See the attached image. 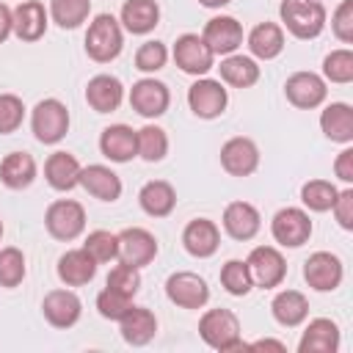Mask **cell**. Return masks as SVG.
Masks as SVG:
<instances>
[{
    "label": "cell",
    "instance_id": "cell-1",
    "mask_svg": "<svg viewBox=\"0 0 353 353\" xmlns=\"http://www.w3.org/2000/svg\"><path fill=\"white\" fill-rule=\"evenodd\" d=\"M281 28L295 39H317L325 28V6L320 0H281L279 3Z\"/></svg>",
    "mask_w": 353,
    "mask_h": 353
},
{
    "label": "cell",
    "instance_id": "cell-2",
    "mask_svg": "<svg viewBox=\"0 0 353 353\" xmlns=\"http://www.w3.org/2000/svg\"><path fill=\"white\" fill-rule=\"evenodd\" d=\"M124 47V28L113 14H97L85 30V52L97 63H110Z\"/></svg>",
    "mask_w": 353,
    "mask_h": 353
},
{
    "label": "cell",
    "instance_id": "cell-3",
    "mask_svg": "<svg viewBox=\"0 0 353 353\" xmlns=\"http://www.w3.org/2000/svg\"><path fill=\"white\" fill-rule=\"evenodd\" d=\"M199 336L204 339V345H210L212 350L229 353V350H240L243 347V336H240V320L232 309H207L199 320Z\"/></svg>",
    "mask_w": 353,
    "mask_h": 353
},
{
    "label": "cell",
    "instance_id": "cell-4",
    "mask_svg": "<svg viewBox=\"0 0 353 353\" xmlns=\"http://www.w3.org/2000/svg\"><path fill=\"white\" fill-rule=\"evenodd\" d=\"M30 130L33 138L44 146H55L66 138L69 132V110L61 99L47 97L41 102H36V108L30 110Z\"/></svg>",
    "mask_w": 353,
    "mask_h": 353
},
{
    "label": "cell",
    "instance_id": "cell-5",
    "mask_svg": "<svg viewBox=\"0 0 353 353\" xmlns=\"http://www.w3.org/2000/svg\"><path fill=\"white\" fill-rule=\"evenodd\" d=\"M44 226H47L50 237H55L61 243H72L85 232V210L74 199H58L47 207Z\"/></svg>",
    "mask_w": 353,
    "mask_h": 353
},
{
    "label": "cell",
    "instance_id": "cell-6",
    "mask_svg": "<svg viewBox=\"0 0 353 353\" xmlns=\"http://www.w3.org/2000/svg\"><path fill=\"white\" fill-rule=\"evenodd\" d=\"M312 232L314 226L303 207H281L270 221V234L284 248H301L303 243H309Z\"/></svg>",
    "mask_w": 353,
    "mask_h": 353
},
{
    "label": "cell",
    "instance_id": "cell-7",
    "mask_svg": "<svg viewBox=\"0 0 353 353\" xmlns=\"http://www.w3.org/2000/svg\"><path fill=\"white\" fill-rule=\"evenodd\" d=\"M171 58L185 74H193V77H204L215 66V55L199 33H182L174 41Z\"/></svg>",
    "mask_w": 353,
    "mask_h": 353
},
{
    "label": "cell",
    "instance_id": "cell-8",
    "mask_svg": "<svg viewBox=\"0 0 353 353\" xmlns=\"http://www.w3.org/2000/svg\"><path fill=\"white\" fill-rule=\"evenodd\" d=\"M284 97L298 110H314L328 97V83L317 72H292L284 80Z\"/></svg>",
    "mask_w": 353,
    "mask_h": 353
},
{
    "label": "cell",
    "instance_id": "cell-9",
    "mask_svg": "<svg viewBox=\"0 0 353 353\" xmlns=\"http://www.w3.org/2000/svg\"><path fill=\"white\" fill-rule=\"evenodd\" d=\"M165 298L179 309H201L210 301V287L199 273L176 270L165 279Z\"/></svg>",
    "mask_w": 353,
    "mask_h": 353
},
{
    "label": "cell",
    "instance_id": "cell-10",
    "mask_svg": "<svg viewBox=\"0 0 353 353\" xmlns=\"http://www.w3.org/2000/svg\"><path fill=\"white\" fill-rule=\"evenodd\" d=\"M157 256V237L143 226H127L119 232V254L116 259L132 268H146Z\"/></svg>",
    "mask_w": 353,
    "mask_h": 353
},
{
    "label": "cell",
    "instance_id": "cell-11",
    "mask_svg": "<svg viewBox=\"0 0 353 353\" xmlns=\"http://www.w3.org/2000/svg\"><path fill=\"white\" fill-rule=\"evenodd\" d=\"M245 262H248L254 287L273 290L287 276V259H284V254L276 245H256V248H251V254H248Z\"/></svg>",
    "mask_w": 353,
    "mask_h": 353
},
{
    "label": "cell",
    "instance_id": "cell-12",
    "mask_svg": "<svg viewBox=\"0 0 353 353\" xmlns=\"http://www.w3.org/2000/svg\"><path fill=\"white\" fill-rule=\"evenodd\" d=\"M188 105L193 110V116L199 119H218L226 105H229V91L221 80L212 77H199L190 88H188Z\"/></svg>",
    "mask_w": 353,
    "mask_h": 353
},
{
    "label": "cell",
    "instance_id": "cell-13",
    "mask_svg": "<svg viewBox=\"0 0 353 353\" xmlns=\"http://www.w3.org/2000/svg\"><path fill=\"white\" fill-rule=\"evenodd\" d=\"M342 279H345L342 259L331 251H314L303 262V281L314 292H334L342 284Z\"/></svg>",
    "mask_w": 353,
    "mask_h": 353
},
{
    "label": "cell",
    "instance_id": "cell-14",
    "mask_svg": "<svg viewBox=\"0 0 353 353\" xmlns=\"http://www.w3.org/2000/svg\"><path fill=\"white\" fill-rule=\"evenodd\" d=\"M171 105V91L163 80L141 77L130 88V108L143 119H160Z\"/></svg>",
    "mask_w": 353,
    "mask_h": 353
},
{
    "label": "cell",
    "instance_id": "cell-15",
    "mask_svg": "<svg viewBox=\"0 0 353 353\" xmlns=\"http://www.w3.org/2000/svg\"><path fill=\"white\" fill-rule=\"evenodd\" d=\"M221 165L229 176H251L259 168V146L245 135H234L221 146Z\"/></svg>",
    "mask_w": 353,
    "mask_h": 353
},
{
    "label": "cell",
    "instance_id": "cell-16",
    "mask_svg": "<svg viewBox=\"0 0 353 353\" xmlns=\"http://www.w3.org/2000/svg\"><path fill=\"white\" fill-rule=\"evenodd\" d=\"M201 39L212 50V55H232L243 44V25L234 17L221 14V17L207 19V25L201 30Z\"/></svg>",
    "mask_w": 353,
    "mask_h": 353
},
{
    "label": "cell",
    "instance_id": "cell-17",
    "mask_svg": "<svg viewBox=\"0 0 353 353\" xmlns=\"http://www.w3.org/2000/svg\"><path fill=\"white\" fill-rule=\"evenodd\" d=\"M221 223H223V232H226L232 240L245 243V240H254V237L259 234V229H262V215H259V210H256L254 204H248V201H229V204L223 207Z\"/></svg>",
    "mask_w": 353,
    "mask_h": 353
},
{
    "label": "cell",
    "instance_id": "cell-18",
    "mask_svg": "<svg viewBox=\"0 0 353 353\" xmlns=\"http://www.w3.org/2000/svg\"><path fill=\"white\" fill-rule=\"evenodd\" d=\"M41 314L52 328H72L83 314V303L74 290H50L41 301Z\"/></svg>",
    "mask_w": 353,
    "mask_h": 353
},
{
    "label": "cell",
    "instance_id": "cell-19",
    "mask_svg": "<svg viewBox=\"0 0 353 353\" xmlns=\"http://www.w3.org/2000/svg\"><path fill=\"white\" fill-rule=\"evenodd\" d=\"M182 245L196 259H210L221 248V229L210 218H193L182 229Z\"/></svg>",
    "mask_w": 353,
    "mask_h": 353
},
{
    "label": "cell",
    "instance_id": "cell-20",
    "mask_svg": "<svg viewBox=\"0 0 353 353\" xmlns=\"http://www.w3.org/2000/svg\"><path fill=\"white\" fill-rule=\"evenodd\" d=\"M99 152L110 163H130L138 157V130L130 124H110L99 132Z\"/></svg>",
    "mask_w": 353,
    "mask_h": 353
},
{
    "label": "cell",
    "instance_id": "cell-21",
    "mask_svg": "<svg viewBox=\"0 0 353 353\" xmlns=\"http://www.w3.org/2000/svg\"><path fill=\"white\" fill-rule=\"evenodd\" d=\"M339 339V325L331 317H314L301 334L298 353H336Z\"/></svg>",
    "mask_w": 353,
    "mask_h": 353
},
{
    "label": "cell",
    "instance_id": "cell-22",
    "mask_svg": "<svg viewBox=\"0 0 353 353\" xmlns=\"http://www.w3.org/2000/svg\"><path fill=\"white\" fill-rule=\"evenodd\" d=\"M50 11L39 0H22L14 8V36L19 41H39L47 33Z\"/></svg>",
    "mask_w": 353,
    "mask_h": 353
},
{
    "label": "cell",
    "instance_id": "cell-23",
    "mask_svg": "<svg viewBox=\"0 0 353 353\" xmlns=\"http://www.w3.org/2000/svg\"><path fill=\"white\" fill-rule=\"evenodd\" d=\"M80 188L85 193H91L99 201H116L121 196V179L113 168L102 165V163H91L80 168Z\"/></svg>",
    "mask_w": 353,
    "mask_h": 353
},
{
    "label": "cell",
    "instance_id": "cell-24",
    "mask_svg": "<svg viewBox=\"0 0 353 353\" xmlns=\"http://www.w3.org/2000/svg\"><path fill=\"white\" fill-rule=\"evenodd\" d=\"M119 331H121V339L132 347H143L154 339L157 334V317L152 309L146 306H130V312L119 320Z\"/></svg>",
    "mask_w": 353,
    "mask_h": 353
},
{
    "label": "cell",
    "instance_id": "cell-25",
    "mask_svg": "<svg viewBox=\"0 0 353 353\" xmlns=\"http://www.w3.org/2000/svg\"><path fill=\"white\" fill-rule=\"evenodd\" d=\"M121 99H124V85L113 74H94L88 80V85H85V102L97 113H113V110H119Z\"/></svg>",
    "mask_w": 353,
    "mask_h": 353
},
{
    "label": "cell",
    "instance_id": "cell-26",
    "mask_svg": "<svg viewBox=\"0 0 353 353\" xmlns=\"http://www.w3.org/2000/svg\"><path fill=\"white\" fill-rule=\"evenodd\" d=\"M80 168L83 165L77 163V157L72 152H61L58 149L44 160V179H47V185L52 190L66 193V190L80 185Z\"/></svg>",
    "mask_w": 353,
    "mask_h": 353
},
{
    "label": "cell",
    "instance_id": "cell-27",
    "mask_svg": "<svg viewBox=\"0 0 353 353\" xmlns=\"http://www.w3.org/2000/svg\"><path fill=\"white\" fill-rule=\"evenodd\" d=\"M55 273L66 287H83L97 276V262L85 248H69L66 254L58 256Z\"/></svg>",
    "mask_w": 353,
    "mask_h": 353
},
{
    "label": "cell",
    "instance_id": "cell-28",
    "mask_svg": "<svg viewBox=\"0 0 353 353\" xmlns=\"http://www.w3.org/2000/svg\"><path fill=\"white\" fill-rule=\"evenodd\" d=\"M119 22L127 33L146 36L160 25V6L157 0H124Z\"/></svg>",
    "mask_w": 353,
    "mask_h": 353
},
{
    "label": "cell",
    "instance_id": "cell-29",
    "mask_svg": "<svg viewBox=\"0 0 353 353\" xmlns=\"http://www.w3.org/2000/svg\"><path fill=\"white\" fill-rule=\"evenodd\" d=\"M245 44H248V52L251 58H259V61H273L281 55L284 50V28L279 22H259L248 30L245 36Z\"/></svg>",
    "mask_w": 353,
    "mask_h": 353
},
{
    "label": "cell",
    "instance_id": "cell-30",
    "mask_svg": "<svg viewBox=\"0 0 353 353\" xmlns=\"http://www.w3.org/2000/svg\"><path fill=\"white\" fill-rule=\"evenodd\" d=\"M270 314L284 328H298L309 317V298L301 290H281L270 301Z\"/></svg>",
    "mask_w": 353,
    "mask_h": 353
},
{
    "label": "cell",
    "instance_id": "cell-31",
    "mask_svg": "<svg viewBox=\"0 0 353 353\" xmlns=\"http://www.w3.org/2000/svg\"><path fill=\"white\" fill-rule=\"evenodd\" d=\"M36 160L30 152H11L0 160V182L8 188V190H25L33 185L36 179Z\"/></svg>",
    "mask_w": 353,
    "mask_h": 353
},
{
    "label": "cell",
    "instance_id": "cell-32",
    "mask_svg": "<svg viewBox=\"0 0 353 353\" xmlns=\"http://www.w3.org/2000/svg\"><path fill=\"white\" fill-rule=\"evenodd\" d=\"M138 204L152 218H168L174 212V207H176V190L165 179H149L138 190Z\"/></svg>",
    "mask_w": 353,
    "mask_h": 353
},
{
    "label": "cell",
    "instance_id": "cell-33",
    "mask_svg": "<svg viewBox=\"0 0 353 353\" xmlns=\"http://www.w3.org/2000/svg\"><path fill=\"white\" fill-rule=\"evenodd\" d=\"M320 130L334 143H353V108L347 102H328L320 113Z\"/></svg>",
    "mask_w": 353,
    "mask_h": 353
},
{
    "label": "cell",
    "instance_id": "cell-34",
    "mask_svg": "<svg viewBox=\"0 0 353 353\" xmlns=\"http://www.w3.org/2000/svg\"><path fill=\"white\" fill-rule=\"evenodd\" d=\"M218 72H221V83H226L232 88H251L259 80V63H256V58L243 55V52L223 55Z\"/></svg>",
    "mask_w": 353,
    "mask_h": 353
},
{
    "label": "cell",
    "instance_id": "cell-35",
    "mask_svg": "<svg viewBox=\"0 0 353 353\" xmlns=\"http://www.w3.org/2000/svg\"><path fill=\"white\" fill-rule=\"evenodd\" d=\"M50 19L61 30L80 28L91 14V0H50Z\"/></svg>",
    "mask_w": 353,
    "mask_h": 353
},
{
    "label": "cell",
    "instance_id": "cell-36",
    "mask_svg": "<svg viewBox=\"0 0 353 353\" xmlns=\"http://www.w3.org/2000/svg\"><path fill=\"white\" fill-rule=\"evenodd\" d=\"M218 279H221V287L229 295H234V298H243V295H248L254 290V279H251V270H248V262L245 259H229V262H223Z\"/></svg>",
    "mask_w": 353,
    "mask_h": 353
},
{
    "label": "cell",
    "instance_id": "cell-37",
    "mask_svg": "<svg viewBox=\"0 0 353 353\" xmlns=\"http://www.w3.org/2000/svg\"><path fill=\"white\" fill-rule=\"evenodd\" d=\"M336 185L328 179H309L301 185V201L312 212H328L336 201Z\"/></svg>",
    "mask_w": 353,
    "mask_h": 353
},
{
    "label": "cell",
    "instance_id": "cell-38",
    "mask_svg": "<svg viewBox=\"0 0 353 353\" xmlns=\"http://www.w3.org/2000/svg\"><path fill=\"white\" fill-rule=\"evenodd\" d=\"M323 80L336 83V85L353 83V50H347V47L331 50L323 58Z\"/></svg>",
    "mask_w": 353,
    "mask_h": 353
},
{
    "label": "cell",
    "instance_id": "cell-39",
    "mask_svg": "<svg viewBox=\"0 0 353 353\" xmlns=\"http://www.w3.org/2000/svg\"><path fill=\"white\" fill-rule=\"evenodd\" d=\"M168 154V135L157 124H146L138 130V157L146 163H160Z\"/></svg>",
    "mask_w": 353,
    "mask_h": 353
},
{
    "label": "cell",
    "instance_id": "cell-40",
    "mask_svg": "<svg viewBox=\"0 0 353 353\" xmlns=\"http://www.w3.org/2000/svg\"><path fill=\"white\" fill-rule=\"evenodd\" d=\"M25 273H28L25 254L17 245L0 248V287H6V290L19 287L25 281Z\"/></svg>",
    "mask_w": 353,
    "mask_h": 353
},
{
    "label": "cell",
    "instance_id": "cell-41",
    "mask_svg": "<svg viewBox=\"0 0 353 353\" xmlns=\"http://www.w3.org/2000/svg\"><path fill=\"white\" fill-rule=\"evenodd\" d=\"M83 248L91 254V259L97 265H105V262L116 259V254H119V234H113L108 229H94V232H88Z\"/></svg>",
    "mask_w": 353,
    "mask_h": 353
},
{
    "label": "cell",
    "instance_id": "cell-42",
    "mask_svg": "<svg viewBox=\"0 0 353 353\" xmlns=\"http://www.w3.org/2000/svg\"><path fill=\"white\" fill-rule=\"evenodd\" d=\"M132 61H135V69L138 72L154 74V72H160L168 63V47L163 41H157V39H149V41H143L135 50V58Z\"/></svg>",
    "mask_w": 353,
    "mask_h": 353
},
{
    "label": "cell",
    "instance_id": "cell-43",
    "mask_svg": "<svg viewBox=\"0 0 353 353\" xmlns=\"http://www.w3.org/2000/svg\"><path fill=\"white\" fill-rule=\"evenodd\" d=\"M105 287H110V290H116V292H121V295H127V298H135L138 290H141V270L132 268V265L119 262V265L108 273Z\"/></svg>",
    "mask_w": 353,
    "mask_h": 353
},
{
    "label": "cell",
    "instance_id": "cell-44",
    "mask_svg": "<svg viewBox=\"0 0 353 353\" xmlns=\"http://www.w3.org/2000/svg\"><path fill=\"white\" fill-rule=\"evenodd\" d=\"M25 105L17 94H0V135H11L22 127Z\"/></svg>",
    "mask_w": 353,
    "mask_h": 353
},
{
    "label": "cell",
    "instance_id": "cell-45",
    "mask_svg": "<svg viewBox=\"0 0 353 353\" xmlns=\"http://www.w3.org/2000/svg\"><path fill=\"white\" fill-rule=\"evenodd\" d=\"M130 306H132V298H127V295H121V292H116V290H110V287H105L99 295H97V312L105 317V320H121L127 312H130Z\"/></svg>",
    "mask_w": 353,
    "mask_h": 353
},
{
    "label": "cell",
    "instance_id": "cell-46",
    "mask_svg": "<svg viewBox=\"0 0 353 353\" xmlns=\"http://www.w3.org/2000/svg\"><path fill=\"white\" fill-rule=\"evenodd\" d=\"M331 30L342 44H353V0H342L331 14Z\"/></svg>",
    "mask_w": 353,
    "mask_h": 353
},
{
    "label": "cell",
    "instance_id": "cell-47",
    "mask_svg": "<svg viewBox=\"0 0 353 353\" xmlns=\"http://www.w3.org/2000/svg\"><path fill=\"white\" fill-rule=\"evenodd\" d=\"M331 212H334L336 223H339L345 232L353 229V188H345V190L336 193V201H334Z\"/></svg>",
    "mask_w": 353,
    "mask_h": 353
},
{
    "label": "cell",
    "instance_id": "cell-48",
    "mask_svg": "<svg viewBox=\"0 0 353 353\" xmlns=\"http://www.w3.org/2000/svg\"><path fill=\"white\" fill-rule=\"evenodd\" d=\"M334 174H336L345 185L353 182V149H350V143H345V149L336 154V160H334Z\"/></svg>",
    "mask_w": 353,
    "mask_h": 353
},
{
    "label": "cell",
    "instance_id": "cell-49",
    "mask_svg": "<svg viewBox=\"0 0 353 353\" xmlns=\"http://www.w3.org/2000/svg\"><path fill=\"white\" fill-rule=\"evenodd\" d=\"M14 33V8L0 3V44Z\"/></svg>",
    "mask_w": 353,
    "mask_h": 353
},
{
    "label": "cell",
    "instance_id": "cell-50",
    "mask_svg": "<svg viewBox=\"0 0 353 353\" xmlns=\"http://www.w3.org/2000/svg\"><path fill=\"white\" fill-rule=\"evenodd\" d=\"M251 347H256V350H262V347H273V350H287V345H284V342H279V339H256V342H251Z\"/></svg>",
    "mask_w": 353,
    "mask_h": 353
},
{
    "label": "cell",
    "instance_id": "cell-51",
    "mask_svg": "<svg viewBox=\"0 0 353 353\" xmlns=\"http://www.w3.org/2000/svg\"><path fill=\"white\" fill-rule=\"evenodd\" d=\"M204 8H223V6H229L232 0H199Z\"/></svg>",
    "mask_w": 353,
    "mask_h": 353
},
{
    "label": "cell",
    "instance_id": "cell-52",
    "mask_svg": "<svg viewBox=\"0 0 353 353\" xmlns=\"http://www.w3.org/2000/svg\"><path fill=\"white\" fill-rule=\"evenodd\" d=\"M0 240H3V221H0Z\"/></svg>",
    "mask_w": 353,
    "mask_h": 353
}]
</instances>
